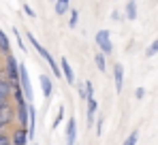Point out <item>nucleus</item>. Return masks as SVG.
<instances>
[{
	"instance_id": "nucleus-7",
	"label": "nucleus",
	"mask_w": 158,
	"mask_h": 145,
	"mask_svg": "<svg viewBox=\"0 0 158 145\" xmlns=\"http://www.w3.org/2000/svg\"><path fill=\"white\" fill-rule=\"evenodd\" d=\"M85 102H88V109H85V124H88V126H94V122H96V111H98V102H96V98H88Z\"/></svg>"
},
{
	"instance_id": "nucleus-14",
	"label": "nucleus",
	"mask_w": 158,
	"mask_h": 145,
	"mask_svg": "<svg viewBox=\"0 0 158 145\" xmlns=\"http://www.w3.org/2000/svg\"><path fill=\"white\" fill-rule=\"evenodd\" d=\"M94 64H96V68H98L101 72H107V58L101 53V51L94 53Z\"/></svg>"
},
{
	"instance_id": "nucleus-5",
	"label": "nucleus",
	"mask_w": 158,
	"mask_h": 145,
	"mask_svg": "<svg viewBox=\"0 0 158 145\" xmlns=\"http://www.w3.org/2000/svg\"><path fill=\"white\" fill-rule=\"evenodd\" d=\"M19 85H22V90H24L26 100L30 102V100H32V83H30V75H28V68H26L24 62H19Z\"/></svg>"
},
{
	"instance_id": "nucleus-20",
	"label": "nucleus",
	"mask_w": 158,
	"mask_h": 145,
	"mask_svg": "<svg viewBox=\"0 0 158 145\" xmlns=\"http://www.w3.org/2000/svg\"><path fill=\"white\" fill-rule=\"evenodd\" d=\"M13 36H15V41H17V45L22 51H26V43L22 41V34H19V28H13Z\"/></svg>"
},
{
	"instance_id": "nucleus-16",
	"label": "nucleus",
	"mask_w": 158,
	"mask_h": 145,
	"mask_svg": "<svg viewBox=\"0 0 158 145\" xmlns=\"http://www.w3.org/2000/svg\"><path fill=\"white\" fill-rule=\"evenodd\" d=\"M69 13H71V17H69V28H77V24H79V11H77V9H71Z\"/></svg>"
},
{
	"instance_id": "nucleus-24",
	"label": "nucleus",
	"mask_w": 158,
	"mask_h": 145,
	"mask_svg": "<svg viewBox=\"0 0 158 145\" xmlns=\"http://www.w3.org/2000/svg\"><path fill=\"white\" fill-rule=\"evenodd\" d=\"M0 145H11V137H9V132H6V135H0Z\"/></svg>"
},
{
	"instance_id": "nucleus-13",
	"label": "nucleus",
	"mask_w": 158,
	"mask_h": 145,
	"mask_svg": "<svg viewBox=\"0 0 158 145\" xmlns=\"http://www.w3.org/2000/svg\"><path fill=\"white\" fill-rule=\"evenodd\" d=\"M53 9H56L58 15H64V13L71 11V0H56L53 2Z\"/></svg>"
},
{
	"instance_id": "nucleus-23",
	"label": "nucleus",
	"mask_w": 158,
	"mask_h": 145,
	"mask_svg": "<svg viewBox=\"0 0 158 145\" xmlns=\"http://www.w3.org/2000/svg\"><path fill=\"white\" fill-rule=\"evenodd\" d=\"M22 6H24V13H26L28 17H36V11H34L30 4H22Z\"/></svg>"
},
{
	"instance_id": "nucleus-28",
	"label": "nucleus",
	"mask_w": 158,
	"mask_h": 145,
	"mask_svg": "<svg viewBox=\"0 0 158 145\" xmlns=\"http://www.w3.org/2000/svg\"><path fill=\"white\" fill-rule=\"evenodd\" d=\"M6 132H9V128H4V126L0 124V135H6Z\"/></svg>"
},
{
	"instance_id": "nucleus-6",
	"label": "nucleus",
	"mask_w": 158,
	"mask_h": 145,
	"mask_svg": "<svg viewBox=\"0 0 158 145\" xmlns=\"http://www.w3.org/2000/svg\"><path fill=\"white\" fill-rule=\"evenodd\" d=\"M9 137H11V145H28V130L26 128H13L11 132H9Z\"/></svg>"
},
{
	"instance_id": "nucleus-25",
	"label": "nucleus",
	"mask_w": 158,
	"mask_h": 145,
	"mask_svg": "<svg viewBox=\"0 0 158 145\" xmlns=\"http://www.w3.org/2000/svg\"><path fill=\"white\" fill-rule=\"evenodd\" d=\"M77 92H79V96L83 98V100H88V96H85V90H83V83H77Z\"/></svg>"
},
{
	"instance_id": "nucleus-1",
	"label": "nucleus",
	"mask_w": 158,
	"mask_h": 145,
	"mask_svg": "<svg viewBox=\"0 0 158 145\" xmlns=\"http://www.w3.org/2000/svg\"><path fill=\"white\" fill-rule=\"evenodd\" d=\"M26 39L30 41L32 49H34V51H36V53H39V56H41L45 62H47V64H49V68L53 71V77H56V79H60V77H62V71H60V64L56 62V58H53L52 53H49L47 49H45L43 45H41V43H39V41H36V36H34L32 32H26Z\"/></svg>"
},
{
	"instance_id": "nucleus-8",
	"label": "nucleus",
	"mask_w": 158,
	"mask_h": 145,
	"mask_svg": "<svg viewBox=\"0 0 158 145\" xmlns=\"http://www.w3.org/2000/svg\"><path fill=\"white\" fill-rule=\"evenodd\" d=\"M60 71H62V77L69 85H75V75H73V68H71L66 58H60Z\"/></svg>"
},
{
	"instance_id": "nucleus-11",
	"label": "nucleus",
	"mask_w": 158,
	"mask_h": 145,
	"mask_svg": "<svg viewBox=\"0 0 158 145\" xmlns=\"http://www.w3.org/2000/svg\"><path fill=\"white\" fill-rule=\"evenodd\" d=\"M39 81H41V90H43V96H45V100H49L53 94V83L52 79L47 77V75H41L39 77Z\"/></svg>"
},
{
	"instance_id": "nucleus-26",
	"label": "nucleus",
	"mask_w": 158,
	"mask_h": 145,
	"mask_svg": "<svg viewBox=\"0 0 158 145\" xmlns=\"http://www.w3.org/2000/svg\"><path fill=\"white\" fill-rule=\"evenodd\" d=\"M143 96H145V90H143V88H137V90H135V98H139V100H141Z\"/></svg>"
},
{
	"instance_id": "nucleus-19",
	"label": "nucleus",
	"mask_w": 158,
	"mask_h": 145,
	"mask_svg": "<svg viewBox=\"0 0 158 145\" xmlns=\"http://www.w3.org/2000/svg\"><path fill=\"white\" fill-rule=\"evenodd\" d=\"M156 53H158V39H156V41H152V45L145 49V58H154Z\"/></svg>"
},
{
	"instance_id": "nucleus-31",
	"label": "nucleus",
	"mask_w": 158,
	"mask_h": 145,
	"mask_svg": "<svg viewBox=\"0 0 158 145\" xmlns=\"http://www.w3.org/2000/svg\"><path fill=\"white\" fill-rule=\"evenodd\" d=\"M52 2H53V0H52Z\"/></svg>"
},
{
	"instance_id": "nucleus-29",
	"label": "nucleus",
	"mask_w": 158,
	"mask_h": 145,
	"mask_svg": "<svg viewBox=\"0 0 158 145\" xmlns=\"http://www.w3.org/2000/svg\"><path fill=\"white\" fill-rule=\"evenodd\" d=\"M0 72H2V66H0Z\"/></svg>"
},
{
	"instance_id": "nucleus-30",
	"label": "nucleus",
	"mask_w": 158,
	"mask_h": 145,
	"mask_svg": "<svg viewBox=\"0 0 158 145\" xmlns=\"http://www.w3.org/2000/svg\"><path fill=\"white\" fill-rule=\"evenodd\" d=\"M53 2H56V0H53Z\"/></svg>"
},
{
	"instance_id": "nucleus-21",
	"label": "nucleus",
	"mask_w": 158,
	"mask_h": 145,
	"mask_svg": "<svg viewBox=\"0 0 158 145\" xmlns=\"http://www.w3.org/2000/svg\"><path fill=\"white\" fill-rule=\"evenodd\" d=\"M62 120H64V109L60 107V109H58V115H56V120H53V130L58 128V124H60Z\"/></svg>"
},
{
	"instance_id": "nucleus-22",
	"label": "nucleus",
	"mask_w": 158,
	"mask_h": 145,
	"mask_svg": "<svg viewBox=\"0 0 158 145\" xmlns=\"http://www.w3.org/2000/svg\"><path fill=\"white\" fill-rule=\"evenodd\" d=\"M103 124H105V120H103V118H98V120L94 122V126H96V135H98V137L103 135Z\"/></svg>"
},
{
	"instance_id": "nucleus-2",
	"label": "nucleus",
	"mask_w": 158,
	"mask_h": 145,
	"mask_svg": "<svg viewBox=\"0 0 158 145\" xmlns=\"http://www.w3.org/2000/svg\"><path fill=\"white\" fill-rule=\"evenodd\" d=\"M2 75L6 81H19V64H17V58L13 53H6L4 56V64H2Z\"/></svg>"
},
{
	"instance_id": "nucleus-3",
	"label": "nucleus",
	"mask_w": 158,
	"mask_h": 145,
	"mask_svg": "<svg viewBox=\"0 0 158 145\" xmlns=\"http://www.w3.org/2000/svg\"><path fill=\"white\" fill-rule=\"evenodd\" d=\"M94 41H96V47H98V51H101V53H103L105 58L113 53V43H111V32H109L107 28H103V30H98V32H96Z\"/></svg>"
},
{
	"instance_id": "nucleus-4",
	"label": "nucleus",
	"mask_w": 158,
	"mask_h": 145,
	"mask_svg": "<svg viewBox=\"0 0 158 145\" xmlns=\"http://www.w3.org/2000/svg\"><path fill=\"white\" fill-rule=\"evenodd\" d=\"M13 122H15V105L13 102H4L0 107V124L4 128H11Z\"/></svg>"
},
{
	"instance_id": "nucleus-9",
	"label": "nucleus",
	"mask_w": 158,
	"mask_h": 145,
	"mask_svg": "<svg viewBox=\"0 0 158 145\" xmlns=\"http://www.w3.org/2000/svg\"><path fill=\"white\" fill-rule=\"evenodd\" d=\"M113 81H115V92L122 94V88H124V66L122 64H113Z\"/></svg>"
},
{
	"instance_id": "nucleus-10",
	"label": "nucleus",
	"mask_w": 158,
	"mask_h": 145,
	"mask_svg": "<svg viewBox=\"0 0 158 145\" xmlns=\"http://www.w3.org/2000/svg\"><path fill=\"white\" fill-rule=\"evenodd\" d=\"M77 143V122L75 118L66 122V145H75Z\"/></svg>"
},
{
	"instance_id": "nucleus-12",
	"label": "nucleus",
	"mask_w": 158,
	"mask_h": 145,
	"mask_svg": "<svg viewBox=\"0 0 158 145\" xmlns=\"http://www.w3.org/2000/svg\"><path fill=\"white\" fill-rule=\"evenodd\" d=\"M0 53H11V41H9V36H6V32L0 28Z\"/></svg>"
},
{
	"instance_id": "nucleus-15",
	"label": "nucleus",
	"mask_w": 158,
	"mask_h": 145,
	"mask_svg": "<svg viewBox=\"0 0 158 145\" xmlns=\"http://www.w3.org/2000/svg\"><path fill=\"white\" fill-rule=\"evenodd\" d=\"M124 15H126V19H137V2L135 0H128L126 2V11H124Z\"/></svg>"
},
{
	"instance_id": "nucleus-17",
	"label": "nucleus",
	"mask_w": 158,
	"mask_h": 145,
	"mask_svg": "<svg viewBox=\"0 0 158 145\" xmlns=\"http://www.w3.org/2000/svg\"><path fill=\"white\" fill-rule=\"evenodd\" d=\"M137 141H139V130H132L131 135L124 139V143H122V145H137Z\"/></svg>"
},
{
	"instance_id": "nucleus-27",
	"label": "nucleus",
	"mask_w": 158,
	"mask_h": 145,
	"mask_svg": "<svg viewBox=\"0 0 158 145\" xmlns=\"http://www.w3.org/2000/svg\"><path fill=\"white\" fill-rule=\"evenodd\" d=\"M120 17H122V15H120V13H118V11H113V13H111V19H115V22H118V19H120Z\"/></svg>"
},
{
	"instance_id": "nucleus-18",
	"label": "nucleus",
	"mask_w": 158,
	"mask_h": 145,
	"mask_svg": "<svg viewBox=\"0 0 158 145\" xmlns=\"http://www.w3.org/2000/svg\"><path fill=\"white\" fill-rule=\"evenodd\" d=\"M83 90H85V96L88 98H94V83H92L90 79L83 81Z\"/></svg>"
}]
</instances>
